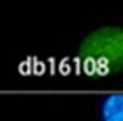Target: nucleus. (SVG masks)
I'll list each match as a JSON object with an SVG mask.
<instances>
[{"label":"nucleus","instance_id":"nucleus-1","mask_svg":"<svg viewBox=\"0 0 123 121\" xmlns=\"http://www.w3.org/2000/svg\"><path fill=\"white\" fill-rule=\"evenodd\" d=\"M78 61L91 77L113 76L123 71V27H101L79 46Z\"/></svg>","mask_w":123,"mask_h":121},{"label":"nucleus","instance_id":"nucleus-2","mask_svg":"<svg viewBox=\"0 0 123 121\" xmlns=\"http://www.w3.org/2000/svg\"><path fill=\"white\" fill-rule=\"evenodd\" d=\"M103 121H123V92L108 94L101 104Z\"/></svg>","mask_w":123,"mask_h":121}]
</instances>
